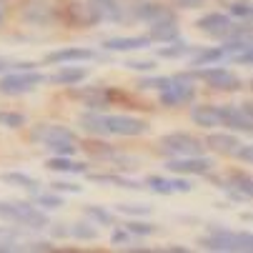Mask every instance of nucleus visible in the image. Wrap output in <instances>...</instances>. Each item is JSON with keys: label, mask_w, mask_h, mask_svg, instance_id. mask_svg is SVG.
I'll list each match as a JSON object with an SVG mask.
<instances>
[{"label": "nucleus", "mask_w": 253, "mask_h": 253, "mask_svg": "<svg viewBox=\"0 0 253 253\" xmlns=\"http://www.w3.org/2000/svg\"><path fill=\"white\" fill-rule=\"evenodd\" d=\"M0 218L15 223V226H25V228H48V215L43 208H35L33 203H23V201H3L0 203Z\"/></svg>", "instance_id": "1"}, {"label": "nucleus", "mask_w": 253, "mask_h": 253, "mask_svg": "<svg viewBox=\"0 0 253 253\" xmlns=\"http://www.w3.org/2000/svg\"><path fill=\"white\" fill-rule=\"evenodd\" d=\"M198 243L208 251L233 253V251H251L253 248V236H251V231L236 233V231H228V228H221V226H211L208 236H203Z\"/></svg>", "instance_id": "2"}, {"label": "nucleus", "mask_w": 253, "mask_h": 253, "mask_svg": "<svg viewBox=\"0 0 253 253\" xmlns=\"http://www.w3.org/2000/svg\"><path fill=\"white\" fill-rule=\"evenodd\" d=\"M203 140H198L196 135L191 133H183V130H175V133H168L161 138V146L158 151L168 158H180V156H201L203 153Z\"/></svg>", "instance_id": "3"}, {"label": "nucleus", "mask_w": 253, "mask_h": 253, "mask_svg": "<svg viewBox=\"0 0 253 253\" xmlns=\"http://www.w3.org/2000/svg\"><path fill=\"white\" fill-rule=\"evenodd\" d=\"M158 93H161V105H166V108L188 105L196 100V85H193V78L188 73L168 78V85Z\"/></svg>", "instance_id": "4"}, {"label": "nucleus", "mask_w": 253, "mask_h": 253, "mask_svg": "<svg viewBox=\"0 0 253 253\" xmlns=\"http://www.w3.org/2000/svg\"><path fill=\"white\" fill-rule=\"evenodd\" d=\"M48 83V76L35 73V70H18V73H3L0 78V93L3 95H23L38 85Z\"/></svg>", "instance_id": "5"}, {"label": "nucleus", "mask_w": 253, "mask_h": 253, "mask_svg": "<svg viewBox=\"0 0 253 253\" xmlns=\"http://www.w3.org/2000/svg\"><path fill=\"white\" fill-rule=\"evenodd\" d=\"M118 90L113 88H105V85H70V98L81 100L88 111H105V108H111L113 100H116Z\"/></svg>", "instance_id": "6"}, {"label": "nucleus", "mask_w": 253, "mask_h": 253, "mask_svg": "<svg viewBox=\"0 0 253 253\" xmlns=\"http://www.w3.org/2000/svg\"><path fill=\"white\" fill-rule=\"evenodd\" d=\"M188 76L206 81L213 90H241L243 88L241 78L233 73V70H228V68H203L201 65V68H193Z\"/></svg>", "instance_id": "7"}, {"label": "nucleus", "mask_w": 253, "mask_h": 253, "mask_svg": "<svg viewBox=\"0 0 253 253\" xmlns=\"http://www.w3.org/2000/svg\"><path fill=\"white\" fill-rule=\"evenodd\" d=\"M30 140L43 148H50L55 143H76V133L58 123H38L30 130Z\"/></svg>", "instance_id": "8"}, {"label": "nucleus", "mask_w": 253, "mask_h": 253, "mask_svg": "<svg viewBox=\"0 0 253 253\" xmlns=\"http://www.w3.org/2000/svg\"><path fill=\"white\" fill-rule=\"evenodd\" d=\"M105 128H108V135H123V138L146 135L151 130L146 121L133 118V116H105Z\"/></svg>", "instance_id": "9"}, {"label": "nucleus", "mask_w": 253, "mask_h": 253, "mask_svg": "<svg viewBox=\"0 0 253 253\" xmlns=\"http://www.w3.org/2000/svg\"><path fill=\"white\" fill-rule=\"evenodd\" d=\"M213 158H206L203 153L201 156H180V158H170L166 163V168L170 173H178V175H203V173H211L213 170Z\"/></svg>", "instance_id": "10"}, {"label": "nucleus", "mask_w": 253, "mask_h": 253, "mask_svg": "<svg viewBox=\"0 0 253 253\" xmlns=\"http://www.w3.org/2000/svg\"><path fill=\"white\" fill-rule=\"evenodd\" d=\"M20 18L30 25H53L60 15L53 5L43 3V0H30V3L20 8Z\"/></svg>", "instance_id": "11"}, {"label": "nucleus", "mask_w": 253, "mask_h": 253, "mask_svg": "<svg viewBox=\"0 0 253 253\" xmlns=\"http://www.w3.org/2000/svg\"><path fill=\"white\" fill-rule=\"evenodd\" d=\"M218 116H221V126L228 128V130H236V133H251L253 130V118L236 105H218Z\"/></svg>", "instance_id": "12"}, {"label": "nucleus", "mask_w": 253, "mask_h": 253, "mask_svg": "<svg viewBox=\"0 0 253 253\" xmlns=\"http://www.w3.org/2000/svg\"><path fill=\"white\" fill-rule=\"evenodd\" d=\"M231 15H223V13H208L203 18L196 20V28L201 33H206L208 38H226L228 30H231Z\"/></svg>", "instance_id": "13"}, {"label": "nucleus", "mask_w": 253, "mask_h": 253, "mask_svg": "<svg viewBox=\"0 0 253 253\" xmlns=\"http://www.w3.org/2000/svg\"><path fill=\"white\" fill-rule=\"evenodd\" d=\"M151 45H153V41L148 35H126V38L103 41V50H111V53H133V50H146Z\"/></svg>", "instance_id": "14"}, {"label": "nucleus", "mask_w": 253, "mask_h": 253, "mask_svg": "<svg viewBox=\"0 0 253 253\" xmlns=\"http://www.w3.org/2000/svg\"><path fill=\"white\" fill-rule=\"evenodd\" d=\"M90 13L95 15L98 23H121L126 15H123V5L118 0H85Z\"/></svg>", "instance_id": "15"}, {"label": "nucleus", "mask_w": 253, "mask_h": 253, "mask_svg": "<svg viewBox=\"0 0 253 253\" xmlns=\"http://www.w3.org/2000/svg\"><path fill=\"white\" fill-rule=\"evenodd\" d=\"M221 183H223L221 188H226L236 201H251V196H253V180L243 170H233L226 180H221Z\"/></svg>", "instance_id": "16"}, {"label": "nucleus", "mask_w": 253, "mask_h": 253, "mask_svg": "<svg viewBox=\"0 0 253 253\" xmlns=\"http://www.w3.org/2000/svg\"><path fill=\"white\" fill-rule=\"evenodd\" d=\"M135 18L153 25V23H163V20H175V10H170L168 5H161V3H140L135 8Z\"/></svg>", "instance_id": "17"}, {"label": "nucleus", "mask_w": 253, "mask_h": 253, "mask_svg": "<svg viewBox=\"0 0 253 253\" xmlns=\"http://www.w3.org/2000/svg\"><path fill=\"white\" fill-rule=\"evenodd\" d=\"M98 58L95 50L90 48H60V50H53L45 55V63L48 65H55V63H83V60H93Z\"/></svg>", "instance_id": "18"}, {"label": "nucleus", "mask_w": 253, "mask_h": 253, "mask_svg": "<svg viewBox=\"0 0 253 253\" xmlns=\"http://www.w3.org/2000/svg\"><path fill=\"white\" fill-rule=\"evenodd\" d=\"M203 146L211 148L213 153H218V156H233L236 148L241 146V140H238L233 133H211V135L203 140Z\"/></svg>", "instance_id": "19"}, {"label": "nucleus", "mask_w": 253, "mask_h": 253, "mask_svg": "<svg viewBox=\"0 0 253 253\" xmlns=\"http://www.w3.org/2000/svg\"><path fill=\"white\" fill-rule=\"evenodd\" d=\"M65 20L73 25V28H90V25H98L95 15L90 13L88 3H70L65 8Z\"/></svg>", "instance_id": "20"}, {"label": "nucleus", "mask_w": 253, "mask_h": 253, "mask_svg": "<svg viewBox=\"0 0 253 253\" xmlns=\"http://www.w3.org/2000/svg\"><path fill=\"white\" fill-rule=\"evenodd\" d=\"M88 78V68H81V65H70L65 63L58 73H53L48 81L55 83V85H78L81 81Z\"/></svg>", "instance_id": "21"}, {"label": "nucleus", "mask_w": 253, "mask_h": 253, "mask_svg": "<svg viewBox=\"0 0 253 253\" xmlns=\"http://www.w3.org/2000/svg\"><path fill=\"white\" fill-rule=\"evenodd\" d=\"M148 38L153 43H173L180 38V30H178V20H163V23H153L148 30Z\"/></svg>", "instance_id": "22"}, {"label": "nucleus", "mask_w": 253, "mask_h": 253, "mask_svg": "<svg viewBox=\"0 0 253 253\" xmlns=\"http://www.w3.org/2000/svg\"><path fill=\"white\" fill-rule=\"evenodd\" d=\"M191 121L201 128H215L221 126V116H218V105H193L191 108Z\"/></svg>", "instance_id": "23"}, {"label": "nucleus", "mask_w": 253, "mask_h": 253, "mask_svg": "<svg viewBox=\"0 0 253 253\" xmlns=\"http://www.w3.org/2000/svg\"><path fill=\"white\" fill-rule=\"evenodd\" d=\"M88 180H93V183H103V186H113V188H130V191H140L143 183H138V180H130L126 175H113V173H90Z\"/></svg>", "instance_id": "24"}, {"label": "nucleus", "mask_w": 253, "mask_h": 253, "mask_svg": "<svg viewBox=\"0 0 253 253\" xmlns=\"http://www.w3.org/2000/svg\"><path fill=\"white\" fill-rule=\"evenodd\" d=\"M78 126H81L85 133H93V135H108V128H105V113H103V111H88V113H81V116H78Z\"/></svg>", "instance_id": "25"}, {"label": "nucleus", "mask_w": 253, "mask_h": 253, "mask_svg": "<svg viewBox=\"0 0 253 253\" xmlns=\"http://www.w3.org/2000/svg\"><path fill=\"white\" fill-rule=\"evenodd\" d=\"M0 180H3L5 186H13V188H25V191H33V193H38V180H35L33 175L28 173H20V170H8L0 175Z\"/></svg>", "instance_id": "26"}, {"label": "nucleus", "mask_w": 253, "mask_h": 253, "mask_svg": "<svg viewBox=\"0 0 253 253\" xmlns=\"http://www.w3.org/2000/svg\"><path fill=\"white\" fill-rule=\"evenodd\" d=\"M226 58L223 48H201L191 53V68H201V65H215Z\"/></svg>", "instance_id": "27"}, {"label": "nucleus", "mask_w": 253, "mask_h": 253, "mask_svg": "<svg viewBox=\"0 0 253 253\" xmlns=\"http://www.w3.org/2000/svg\"><path fill=\"white\" fill-rule=\"evenodd\" d=\"M45 168L48 170H58V173H85L88 170L85 163L70 161V156H53V158L45 161Z\"/></svg>", "instance_id": "28"}, {"label": "nucleus", "mask_w": 253, "mask_h": 253, "mask_svg": "<svg viewBox=\"0 0 253 253\" xmlns=\"http://www.w3.org/2000/svg\"><path fill=\"white\" fill-rule=\"evenodd\" d=\"M193 53V45H188L186 41H173V45H163L158 50V58H166V60H175V58H183V55H191Z\"/></svg>", "instance_id": "29"}, {"label": "nucleus", "mask_w": 253, "mask_h": 253, "mask_svg": "<svg viewBox=\"0 0 253 253\" xmlns=\"http://www.w3.org/2000/svg\"><path fill=\"white\" fill-rule=\"evenodd\" d=\"M83 213L88 215V218L93 221V223H98V226H113L116 223V215L108 211V208H103V206H85L83 208Z\"/></svg>", "instance_id": "30"}, {"label": "nucleus", "mask_w": 253, "mask_h": 253, "mask_svg": "<svg viewBox=\"0 0 253 253\" xmlns=\"http://www.w3.org/2000/svg\"><path fill=\"white\" fill-rule=\"evenodd\" d=\"M116 211L123 215H130V218H143V215L153 213V206H148V203H118Z\"/></svg>", "instance_id": "31"}, {"label": "nucleus", "mask_w": 253, "mask_h": 253, "mask_svg": "<svg viewBox=\"0 0 253 253\" xmlns=\"http://www.w3.org/2000/svg\"><path fill=\"white\" fill-rule=\"evenodd\" d=\"M70 236H73V238H78V241H98V228L93 226V223H73V226H70Z\"/></svg>", "instance_id": "32"}, {"label": "nucleus", "mask_w": 253, "mask_h": 253, "mask_svg": "<svg viewBox=\"0 0 253 253\" xmlns=\"http://www.w3.org/2000/svg\"><path fill=\"white\" fill-rule=\"evenodd\" d=\"M126 231L130 233V236H143V238H146V236H156L158 233V226L156 223H151V221H128L126 223Z\"/></svg>", "instance_id": "33"}, {"label": "nucleus", "mask_w": 253, "mask_h": 253, "mask_svg": "<svg viewBox=\"0 0 253 253\" xmlns=\"http://www.w3.org/2000/svg\"><path fill=\"white\" fill-rule=\"evenodd\" d=\"M143 186L151 188V191H153V193H158V196H170V193H173L170 180H168V178H163V175H148Z\"/></svg>", "instance_id": "34"}, {"label": "nucleus", "mask_w": 253, "mask_h": 253, "mask_svg": "<svg viewBox=\"0 0 253 253\" xmlns=\"http://www.w3.org/2000/svg\"><path fill=\"white\" fill-rule=\"evenodd\" d=\"M83 148L88 153H93L95 158H103V161H113L116 158V151L108 146V143H83Z\"/></svg>", "instance_id": "35"}, {"label": "nucleus", "mask_w": 253, "mask_h": 253, "mask_svg": "<svg viewBox=\"0 0 253 253\" xmlns=\"http://www.w3.org/2000/svg\"><path fill=\"white\" fill-rule=\"evenodd\" d=\"M0 126H5L10 130H18L25 126V116L15 113V111H0Z\"/></svg>", "instance_id": "36"}, {"label": "nucleus", "mask_w": 253, "mask_h": 253, "mask_svg": "<svg viewBox=\"0 0 253 253\" xmlns=\"http://www.w3.org/2000/svg\"><path fill=\"white\" fill-rule=\"evenodd\" d=\"M223 41H251V20H241L238 25H231Z\"/></svg>", "instance_id": "37"}, {"label": "nucleus", "mask_w": 253, "mask_h": 253, "mask_svg": "<svg viewBox=\"0 0 253 253\" xmlns=\"http://www.w3.org/2000/svg\"><path fill=\"white\" fill-rule=\"evenodd\" d=\"M140 90H163L168 85V76H146L135 83Z\"/></svg>", "instance_id": "38"}, {"label": "nucleus", "mask_w": 253, "mask_h": 253, "mask_svg": "<svg viewBox=\"0 0 253 253\" xmlns=\"http://www.w3.org/2000/svg\"><path fill=\"white\" fill-rule=\"evenodd\" d=\"M38 206H43V211H58V208H63L65 206V201L53 191V193H38Z\"/></svg>", "instance_id": "39"}, {"label": "nucleus", "mask_w": 253, "mask_h": 253, "mask_svg": "<svg viewBox=\"0 0 253 253\" xmlns=\"http://www.w3.org/2000/svg\"><path fill=\"white\" fill-rule=\"evenodd\" d=\"M15 246H18V233L10 226H0V253L15 251Z\"/></svg>", "instance_id": "40"}, {"label": "nucleus", "mask_w": 253, "mask_h": 253, "mask_svg": "<svg viewBox=\"0 0 253 253\" xmlns=\"http://www.w3.org/2000/svg\"><path fill=\"white\" fill-rule=\"evenodd\" d=\"M228 13H231L233 18H238V20H251V13H253L251 0H236V3H231Z\"/></svg>", "instance_id": "41"}, {"label": "nucleus", "mask_w": 253, "mask_h": 253, "mask_svg": "<svg viewBox=\"0 0 253 253\" xmlns=\"http://www.w3.org/2000/svg\"><path fill=\"white\" fill-rule=\"evenodd\" d=\"M10 70H35V63H30V60L15 63V60H3V58H0V76L10 73Z\"/></svg>", "instance_id": "42"}, {"label": "nucleus", "mask_w": 253, "mask_h": 253, "mask_svg": "<svg viewBox=\"0 0 253 253\" xmlns=\"http://www.w3.org/2000/svg\"><path fill=\"white\" fill-rule=\"evenodd\" d=\"M50 188L55 193H83V186L70 183V180H55V183H50Z\"/></svg>", "instance_id": "43"}, {"label": "nucleus", "mask_w": 253, "mask_h": 253, "mask_svg": "<svg viewBox=\"0 0 253 253\" xmlns=\"http://www.w3.org/2000/svg\"><path fill=\"white\" fill-rule=\"evenodd\" d=\"M126 68L138 70V73H151V70H156V63L153 60H128Z\"/></svg>", "instance_id": "44"}, {"label": "nucleus", "mask_w": 253, "mask_h": 253, "mask_svg": "<svg viewBox=\"0 0 253 253\" xmlns=\"http://www.w3.org/2000/svg\"><path fill=\"white\" fill-rule=\"evenodd\" d=\"M231 60H233L236 65H251V63H253V48H243L241 53H233Z\"/></svg>", "instance_id": "45"}, {"label": "nucleus", "mask_w": 253, "mask_h": 253, "mask_svg": "<svg viewBox=\"0 0 253 253\" xmlns=\"http://www.w3.org/2000/svg\"><path fill=\"white\" fill-rule=\"evenodd\" d=\"M50 151L55 156H73L78 151V146H76V143H55V146H50Z\"/></svg>", "instance_id": "46"}, {"label": "nucleus", "mask_w": 253, "mask_h": 253, "mask_svg": "<svg viewBox=\"0 0 253 253\" xmlns=\"http://www.w3.org/2000/svg\"><path fill=\"white\" fill-rule=\"evenodd\" d=\"M170 186H173V193H191L193 191V183L186 178H173Z\"/></svg>", "instance_id": "47"}, {"label": "nucleus", "mask_w": 253, "mask_h": 253, "mask_svg": "<svg viewBox=\"0 0 253 253\" xmlns=\"http://www.w3.org/2000/svg\"><path fill=\"white\" fill-rule=\"evenodd\" d=\"M111 243H113V246H128V243H130V233H128L126 228H116L113 236H111Z\"/></svg>", "instance_id": "48"}, {"label": "nucleus", "mask_w": 253, "mask_h": 253, "mask_svg": "<svg viewBox=\"0 0 253 253\" xmlns=\"http://www.w3.org/2000/svg\"><path fill=\"white\" fill-rule=\"evenodd\" d=\"M238 161H243V163H251L253 161V148L248 146V143H246V146H243V143H241V146L236 148V153H233Z\"/></svg>", "instance_id": "49"}, {"label": "nucleus", "mask_w": 253, "mask_h": 253, "mask_svg": "<svg viewBox=\"0 0 253 253\" xmlns=\"http://www.w3.org/2000/svg\"><path fill=\"white\" fill-rule=\"evenodd\" d=\"M28 251H45V253H50V251H55V246L50 241H33L28 246Z\"/></svg>", "instance_id": "50"}, {"label": "nucleus", "mask_w": 253, "mask_h": 253, "mask_svg": "<svg viewBox=\"0 0 253 253\" xmlns=\"http://www.w3.org/2000/svg\"><path fill=\"white\" fill-rule=\"evenodd\" d=\"M173 5L186 8V10H196V8H201V5H203V0H173Z\"/></svg>", "instance_id": "51"}, {"label": "nucleus", "mask_w": 253, "mask_h": 253, "mask_svg": "<svg viewBox=\"0 0 253 253\" xmlns=\"http://www.w3.org/2000/svg\"><path fill=\"white\" fill-rule=\"evenodd\" d=\"M50 226V223H48ZM50 233H53V238H68L70 236V228H65L63 223H53L50 226Z\"/></svg>", "instance_id": "52"}, {"label": "nucleus", "mask_w": 253, "mask_h": 253, "mask_svg": "<svg viewBox=\"0 0 253 253\" xmlns=\"http://www.w3.org/2000/svg\"><path fill=\"white\" fill-rule=\"evenodd\" d=\"M163 251H168V253H188L186 246H166Z\"/></svg>", "instance_id": "53"}, {"label": "nucleus", "mask_w": 253, "mask_h": 253, "mask_svg": "<svg viewBox=\"0 0 253 253\" xmlns=\"http://www.w3.org/2000/svg\"><path fill=\"white\" fill-rule=\"evenodd\" d=\"M0 3H5V0H0Z\"/></svg>", "instance_id": "54"}, {"label": "nucleus", "mask_w": 253, "mask_h": 253, "mask_svg": "<svg viewBox=\"0 0 253 253\" xmlns=\"http://www.w3.org/2000/svg\"><path fill=\"white\" fill-rule=\"evenodd\" d=\"M0 18H3V13H0Z\"/></svg>", "instance_id": "55"}]
</instances>
